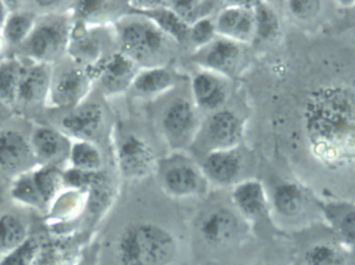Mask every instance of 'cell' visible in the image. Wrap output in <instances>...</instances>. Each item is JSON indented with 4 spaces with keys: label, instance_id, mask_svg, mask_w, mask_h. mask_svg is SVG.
<instances>
[{
    "label": "cell",
    "instance_id": "6da1fadb",
    "mask_svg": "<svg viewBox=\"0 0 355 265\" xmlns=\"http://www.w3.org/2000/svg\"><path fill=\"white\" fill-rule=\"evenodd\" d=\"M96 243V265H193L190 237L149 219L127 221Z\"/></svg>",
    "mask_w": 355,
    "mask_h": 265
},
{
    "label": "cell",
    "instance_id": "7a4b0ae2",
    "mask_svg": "<svg viewBox=\"0 0 355 265\" xmlns=\"http://www.w3.org/2000/svg\"><path fill=\"white\" fill-rule=\"evenodd\" d=\"M250 225L233 203L200 212L189 235L193 265L213 264L237 251L252 239Z\"/></svg>",
    "mask_w": 355,
    "mask_h": 265
},
{
    "label": "cell",
    "instance_id": "3957f363",
    "mask_svg": "<svg viewBox=\"0 0 355 265\" xmlns=\"http://www.w3.org/2000/svg\"><path fill=\"white\" fill-rule=\"evenodd\" d=\"M124 52L135 64L160 68L168 52V35L154 23L133 22L122 31Z\"/></svg>",
    "mask_w": 355,
    "mask_h": 265
},
{
    "label": "cell",
    "instance_id": "277c9868",
    "mask_svg": "<svg viewBox=\"0 0 355 265\" xmlns=\"http://www.w3.org/2000/svg\"><path fill=\"white\" fill-rule=\"evenodd\" d=\"M68 40L67 21L60 17H49L35 24L24 43L27 54L35 62L49 65L66 49Z\"/></svg>",
    "mask_w": 355,
    "mask_h": 265
},
{
    "label": "cell",
    "instance_id": "5b68a950",
    "mask_svg": "<svg viewBox=\"0 0 355 265\" xmlns=\"http://www.w3.org/2000/svg\"><path fill=\"white\" fill-rule=\"evenodd\" d=\"M37 158L22 135L16 131H4L0 135V168L12 174L22 175L33 171Z\"/></svg>",
    "mask_w": 355,
    "mask_h": 265
},
{
    "label": "cell",
    "instance_id": "8992f818",
    "mask_svg": "<svg viewBox=\"0 0 355 265\" xmlns=\"http://www.w3.org/2000/svg\"><path fill=\"white\" fill-rule=\"evenodd\" d=\"M91 85V75L80 68L64 71L55 80L52 79L49 99L58 108H72L80 103Z\"/></svg>",
    "mask_w": 355,
    "mask_h": 265
},
{
    "label": "cell",
    "instance_id": "52a82bcc",
    "mask_svg": "<svg viewBox=\"0 0 355 265\" xmlns=\"http://www.w3.org/2000/svg\"><path fill=\"white\" fill-rule=\"evenodd\" d=\"M231 201L250 224H256L268 216L269 200L260 181L238 183L232 191Z\"/></svg>",
    "mask_w": 355,
    "mask_h": 265
},
{
    "label": "cell",
    "instance_id": "ba28073f",
    "mask_svg": "<svg viewBox=\"0 0 355 265\" xmlns=\"http://www.w3.org/2000/svg\"><path fill=\"white\" fill-rule=\"evenodd\" d=\"M31 145L37 164L54 166L70 157L71 146L68 137L50 127H39L31 135Z\"/></svg>",
    "mask_w": 355,
    "mask_h": 265
},
{
    "label": "cell",
    "instance_id": "9c48e42d",
    "mask_svg": "<svg viewBox=\"0 0 355 265\" xmlns=\"http://www.w3.org/2000/svg\"><path fill=\"white\" fill-rule=\"evenodd\" d=\"M51 85L50 65L35 62L29 67L23 66L17 91V101L24 105L41 103L49 97Z\"/></svg>",
    "mask_w": 355,
    "mask_h": 265
},
{
    "label": "cell",
    "instance_id": "30bf717a",
    "mask_svg": "<svg viewBox=\"0 0 355 265\" xmlns=\"http://www.w3.org/2000/svg\"><path fill=\"white\" fill-rule=\"evenodd\" d=\"M215 29L236 43L250 41L256 35L254 12L244 6H230L219 14Z\"/></svg>",
    "mask_w": 355,
    "mask_h": 265
},
{
    "label": "cell",
    "instance_id": "8fae6325",
    "mask_svg": "<svg viewBox=\"0 0 355 265\" xmlns=\"http://www.w3.org/2000/svg\"><path fill=\"white\" fill-rule=\"evenodd\" d=\"M121 170L129 178L146 176L151 170L154 154L147 143L139 137H127L119 150Z\"/></svg>",
    "mask_w": 355,
    "mask_h": 265
},
{
    "label": "cell",
    "instance_id": "7c38bea8",
    "mask_svg": "<svg viewBox=\"0 0 355 265\" xmlns=\"http://www.w3.org/2000/svg\"><path fill=\"white\" fill-rule=\"evenodd\" d=\"M202 49L200 62L221 74H233L241 62V48L239 44L231 40L212 41Z\"/></svg>",
    "mask_w": 355,
    "mask_h": 265
},
{
    "label": "cell",
    "instance_id": "4fadbf2b",
    "mask_svg": "<svg viewBox=\"0 0 355 265\" xmlns=\"http://www.w3.org/2000/svg\"><path fill=\"white\" fill-rule=\"evenodd\" d=\"M207 137L218 150H231L242 135L240 119L231 110H217L207 123Z\"/></svg>",
    "mask_w": 355,
    "mask_h": 265
},
{
    "label": "cell",
    "instance_id": "5bb4252c",
    "mask_svg": "<svg viewBox=\"0 0 355 265\" xmlns=\"http://www.w3.org/2000/svg\"><path fill=\"white\" fill-rule=\"evenodd\" d=\"M164 187L176 199L196 198L205 193L202 177L189 164L173 166L164 175Z\"/></svg>",
    "mask_w": 355,
    "mask_h": 265
},
{
    "label": "cell",
    "instance_id": "9a60e30c",
    "mask_svg": "<svg viewBox=\"0 0 355 265\" xmlns=\"http://www.w3.org/2000/svg\"><path fill=\"white\" fill-rule=\"evenodd\" d=\"M103 110L97 104H87L77 108L62 120V127L79 141L89 142L101 128Z\"/></svg>",
    "mask_w": 355,
    "mask_h": 265
},
{
    "label": "cell",
    "instance_id": "2e32d148",
    "mask_svg": "<svg viewBox=\"0 0 355 265\" xmlns=\"http://www.w3.org/2000/svg\"><path fill=\"white\" fill-rule=\"evenodd\" d=\"M135 65L126 54H112L98 69L102 85L110 92L122 91L137 76Z\"/></svg>",
    "mask_w": 355,
    "mask_h": 265
},
{
    "label": "cell",
    "instance_id": "e0dca14e",
    "mask_svg": "<svg viewBox=\"0 0 355 265\" xmlns=\"http://www.w3.org/2000/svg\"><path fill=\"white\" fill-rule=\"evenodd\" d=\"M240 169L239 156L232 150H216L205 160L204 170L207 176L221 185L235 182Z\"/></svg>",
    "mask_w": 355,
    "mask_h": 265
},
{
    "label": "cell",
    "instance_id": "ac0fdd59",
    "mask_svg": "<svg viewBox=\"0 0 355 265\" xmlns=\"http://www.w3.org/2000/svg\"><path fill=\"white\" fill-rule=\"evenodd\" d=\"M192 92L196 103L204 110H217L223 106L227 99L225 85L210 73H198L194 76Z\"/></svg>",
    "mask_w": 355,
    "mask_h": 265
},
{
    "label": "cell",
    "instance_id": "d6986e66",
    "mask_svg": "<svg viewBox=\"0 0 355 265\" xmlns=\"http://www.w3.org/2000/svg\"><path fill=\"white\" fill-rule=\"evenodd\" d=\"M306 203L304 191L292 182L283 183L275 187L271 199L275 214L287 220L300 216L304 212Z\"/></svg>",
    "mask_w": 355,
    "mask_h": 265
},
{
    "label": "cell",
    "instance_id": "ffe728a7",
    "mask_svg": "<svg viewBox=\"0 0 355 265\" xmlns=\"http://www.w3.org/2000/svg\"><path fill=\"white\" fill-rule=\"evenodd\" d=\"M325 216L331 223L344 247H355V206L349 204H327Z\"/></svg>",
    "mask_w": 355,
    "mask_h": 265
},
{
    "label": "cell",
    "instance_id": "44dd1931",
    "mask_svg": "<svg viewBox=\"0 0 355 265\" xmlns=\"http://www.w3.org/2000/svg\"><path fill=\"white\" fill-rule=\"evenodd\" d=\"M196 114L193 106L187 101H178L173 104L164 118V127L168 135L175 139H183L193 130Z\"/></svg>",
    "mask_w": 355,
    "mask_h": 265
},
{
    "label": "cell",
    "instance_id": "7402d4cb",
    "mask_svg": "<svg viewBox=\"0 0 355 265\" xmlns=\"http://www.w3.org/2000/svg\"><path fill=\"white\" fill-rule=\"evenodd\" d=\"M141 14L152 19L160 31L176 41L183 42L189 37L190 25L182 20L172 8L156 6L141 10Z\"/></svg>",
    "mask_w": 355,
    "mask_h": 265
},
{
    "label": "cell",
    "instance_id": "603a6c76",
    "mask_svg": "<svg viewBox=\"0 0 355 265\" xmlns=\"http://www.w3.org/2000/svg\"><path fill=\"white\" fill-rule=\"evenodd\" d=\"M300 262L302 265H349V257L343 245L319 243L309 248Z\"/></svg>",
    "mask_w": 355,
    "mask_h": 265
},
{
    "label": "cell",
    "instance_id": "cb8c5ba5",
    "mask_svg": "<svg viewBox=\"0 0 355 265\" xmlns=\"http://www.w3.org/2000/svg\"><path fill=\"white\" fill-rule=\"evenodd\" d=\"M174 77L170 71L162 68L147 69L135 76L132 85L137 93L143 96H155L170 89Z\"/></svg>",
    "mask_w": 355,
    "mask_h": 265
},
{
    "label": "cell",
    "instance_id": "d4e9b609",
    "mask_svg": "<svg viewBox=\"0 0 355 265\" xmlns=\"http://www.w3.org/2000/svg\"><path fill=\"white\" fill-rule=\"evenodd\" d=\"M23 66L16 58L0 62V104L10 106L17 102V91Z\"/></svg>",
    "mask_w": 355,
    "mask_h": 265
},
{
    "label": "cell",
    "instance_id": "484cf974",
    "mask_svg": "<svg viewBox=\"0 0 355 265\" xmlns=\"http://www.w3.org/2000/svg\"><path fill=\"white\" fill-rule=\"evenodd\" d=\"M206 265H277L275 258L260 250L250 239L245 245L242 246L237 251L227 256L219 262Z\"/></svg>",
    "mask_w": 355,
    "mask_h": 265
},
{
    "label": "cell",
    "instance_id": "4316f807",
    "mask_svg": "<svg viewBox=\"0 0 355 265\" xmlns=\"http://www.w3.org/2000/svg\"><path fill=\"white\" fill-rule=\"evenodd\" d=\"M26 229L20 219L14 214L0 216V251L4 255L26 241Z\"/></svg>",
    "mask_w": 355,
    "mask_h": 265
},
{
    "label": "cell",
    "instance_id": "83f0119b",
    "mask_svg": "<svg viewBox=\"0 0 355 265\" xmlns=\"http://www.w3.org/2000/svg\"><path fill=\"white\" fill-rule=\"evenodd\" d=\"M33 178L46 207L55 199L64 182V176L52 166H42L33 171Z\"/></svg>",
    "mask_w": 355,
    "mask_h": 265
},
{
    "label": "cell",
    "instance_id": "f1b7e54d",
    "mask_svg": "<svg viewBox=\"0 0 355 265\" xmlns=\"http://www.w3.org/2000/svg\"><path fill=\"white\" fill-rule=\"evenodd\" d=\"M37 21L35 16L29 12H15L10 15L4 25L3 37L8 43L18 45L26 41L31 31L35 28Z\"/></svg>",
    "mask_w": 355,
    "mask_h": 265
},
{
    "label": "cell",
    "instance_id": "f546056e",
    "mask_svg": "<svg viewBox=\"0 0 355 265\" xmlns=\"http://www.w3.org/2000/svg\"><path fill=\"white\" fill-rule=\"evenodd\" d=\"M85 249L74 246H50L45 251H40L33 265H77Z\"/></svg>",
    "mask_w": 355,
    "mask_h": 265
},
{
    "label": "cell",
    "instance_id": "4dcf8cb0",
    "mask_svg": "<svg viewBox=\"0 0 355 265\" xmlns=\"http://www.w3.org/2000/svg\"><path fill=\"white\" fill-rule=\"evenodd\" d=\"M70 160L77 170L93 173L102 164L101 154L89 142L79 141L71 148Z\"/></svg>",
    "mask_w": 355,
    "mask_h": 265
},
{
    "label": "cell",
    "instance_id": "1f68e13d",
    "mask_svg": "<svg viewBox=\"0 0 355 265\" xmlns=\"http://www.w3.org/2000/svg\"><path fill=\"white\" fill-rule=\"evenodd\" d=\"M10 195L14 200L20 202L23 205L39 208V210L46 207L33 181V171L24 173L18 177L10 189Z\"/></svg>",
    "mask_w": 355,
    "mask_h": 265
},
{
    "label": "cell",
    "instance_id": "d6a6232c",
    "mask_svg": "<svg viewBox=\"0 0 355 265\" xmlns=\"http://www.w3.org/2000/svg\"><path fill=\"white\" fill-rule=\"evenodd\" d=\"M256 35L263 40H271L279 33V22L275 12L269 6L259 2L254 10Z\"/></svg>",
    "mask_w": 355,
    "mask_h": 265
},
{
    "label": "cell",
    "instance_id": "836d02e7",
    "mask_svg": "<svg viewBox=\"0 0 355 265\" xmlns=\"http://www.w3.org/2000/svg\"><path fill=\"white\" fill-rule=\"evenodd\" d=\"M41 251L35 239H27L22 245L6 253L0 259V265H33Z\"/></svg>",
    "mask_w": 355,
    "mask_h": 265
},
{
    "label": "cell",
    "instance_id": "e575fe53",
    "mask_svg": "<svg viewBox=\"0 0 355 265\" xmlns=\"http://www.w3.org/2000/svg\"><path fill=\"white\" fill-rule=\"evenodd\" d=\"M172 4V10L189 25L204 18V15L212 8L213 3L207 1H175Z\"/></svg>",
    "mask_w": 355,
    "mask_h": 265
},
{
    "label": "cell",
    "instance_id": "d590c367",
    "mask_svg": "<svg viewBox=\"0 0 355 265\" xmlns=\"http://www.w3.org/2000/svg\"><path fill=\"white\" fill-rule=\"evenodd\" d=\"M216 29H215L214 23L209 19L202 18L190 26L189 39L196 45L205 47L213 41Z\"/></svg>",
    "mask_w": 355,
    "mask_h": 265
},
{
    "label": "cell",
    "instance_id": "8d00e7d4",
    "mask_svg": "<svg viewBox=\"0 0 355 265\" xmlns=\"http://www.w3.org/2000/svg\"><path fill=\"white\" fill-rule=\"evenodd\" d=\"M289 8L294 16L300 19H310L317 16L321 8L320 1H290Z\"/></svg>",
    "mask_w": 355,
    "mask_h": 265
},
{
    "label": "cell",
    "instance_id": "74e56055",
    "mask_svg": "<svg viewBox=\"0 0 355 265\" xmlns=\"http://www.w3.org/2000/svg\"><path fill=\"white\" fill-rule=\"evenodd\" d=\"M96 50H97V46L94 43L93 40L85 37L80 40L74 48V54L79 60H85L91 58L92 55L96 53Z\"/></svg>",
    "mask_w": 355,
    "mask_h": 265
},
{
    "label": "cell",
    "instance_id": "f35d334b",
    "mask_svg": "<svg viewBox=\"0 0 355 265\" xmlns=\"http://www.w3.org/2000/svg\"><path fill=\"white\" fill-rule=\"evenodd\" d=\"M97 262V243L85 248L77 265H96Z\"/></svg>",
    "mask_w": 355,
    "mask_h": 265
},
{
    "label": "cell",
    "instance_id": "ab89813d",
    "mask_svg": "<svg viewBox=\"0 0 355 265\" xmlns=\"http://www.w3.org/2000/svg\"><path fill=\"white\" fill-rule=\"evenodd\" d=\"M8 17V8H6L3 1H0V29H3Z\"/></svg>",
    "mask_w": 355,
    "mask_h": 265
},
{
    "label": "cell",
    "instance_id": "60d3db41",
    "mask_svg": "<svg viewBox=\"0 0 355 265\" xmlns=\"http://www.w3.org/2000/svg\"><path fill=\"white\" fill-rule=\"evenodd\" d=\"M290 265H302V262H293V264H291Z\"/></svg>",
    "mask_w": 355,
    "mask_h": 265
}]
</instances>
